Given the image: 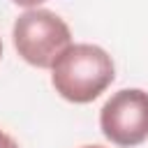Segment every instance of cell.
Wrapping results in <instances>:
<instances>
[{
	"mask_svg": "<svg viewBox=\"0 0 148 148\" xmlns=\"http://www.w3.org/2000/svg\"><path fill=\"white\" fill-rule=\"evenodd\" d=\"M116 79L111 56L95 44H69L51 65L56 92L74 104L97 99Z\"/></svg>",
	"mask_w": 148,
	"mask_h": 148,
	"instance_id": "1",
	"label": "cell"
},
{
	"mask_svg": "<svg viewBox=\"0 0 148 148\" xmlns=\"http://www.w3.org/2000/svg\"><path fill=\"white\" fill-rule=\"evenodd\" d=\"M12 37L18 56L39 69H49L56 58L72 44L69 25L56 12L37 7L23 12L16 18Z\"/></svg>",
	"mask_w": 148,
	"mask_h": 148,
	"instance_id": "2",
	"label": "cell"
},
{
	"mask_svg": "<svg viewBox=\"0 0 148 148\" xmlns=\"http://www.w3.org/2000/svg\"><path fill=\"white\" fill-rule=\"evenodd\" d=\"M102 134L120 146L134 148L148 139V92L141 88H123L113 92L99 111Z\"/></svg>",
	"mask_w": 148,
	"mask_h": 148,
	"instance_id": "3",
	"label": "cell"
},
{
	"mask_svg": "<svg viewBox=\"0 0 148 148\" xmlns=\"http://www.w3.org/2000/svg\"><path fill=\"white\" fill-rule=\"evenodd\" d=\"M0 148H18V143H16L7 132H2V130H0Z\"/></svg>",
	"mask_w": 148,
	"mask_h": 148,
	"instance_id": "4",
	"label": "cell"
},
{
	"mask_svg": "<svg viewBox=\"0 0 148 148\" xmlns=\"http://www.w3.org/2000/svg\"><path fill=\"white\" fill-rule=\"evenodd\" d=\"M12 2H16V5H21V7H37V5L44 2V0H12Z\"/></svg>",
	"mask_w": 148,
	"mask_h": 148,
	"instance_id": "5",
	"label": "cell"
},
{
	"mask_svg": "<svg viewBox=\"0 0 148 148\" xmlns=\"http://www.w3.org/2000/svg\"><path fill=\"white\" fill-rule=\"evenodd\" d=\"M83 148H102V146H83Z\"/></svg>",
	"mask_w": 148,
	"mask_h": 148,
	"instance_id": "6",
	"label": "cell"
},
{
	"mask_svg": "<svg viewBox=\"0 0 148 148\" xmlns=\"http://www.w3.org/2000/svg\"><path fill=\"white\" fill-rule=\"evenodd\" d=\"M0 58H2V39H0Z\"/></svg>",
	"mask_w": 148,
	"mask_h": 148,
	"instance_id": "7",
	"label": "cell"
}]
</instances>
